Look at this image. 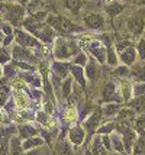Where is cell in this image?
I'll return each instance as SVG.
<instances>
[{"label":"cell","mask_w":145,"mask_h":155,"mask_svg":"<svg viewBox=\"0 0 145 155\" xmlns=\"http://www.w3.org/2000/svg\"><path fill=\"white\" fill-rule=\"evenodd\" d=\"M77 45L74 42H70L67 39H58L57 41V45H55V51L54 54L58 60H67L70 57L77 54Z\"/></svg>","instance_id":"cell-1"},{"label":"cell","mask_w":145,"mask_h":155,"mask_svg":"<svg viewBox=\"0 0 145 155\" xmlns=\"http://www.w3.org/2000/svg\"><path fill=\"white\" fill-rule=\"evenodd\" d=\"M128 31L133 35H141L145 29V10H138L126 22Z\"/></svg>","instance_id":"cell-2"},{"label":"cell","mask_w":145,"mask_h":155,"mask_svg":"<svg viewBox=\"0 0 145 155\" xmlns=\"http://www.w3.org/2000/svg\"><path fill=\"white\" fill-rule=\"evenodd\" d=\"M120 135H122V141H124L125 152H126L128 155H131L132 148H133V143H135L137 138H138V132L133 129V126H131V128L125 129Z\"/></svg>","instance_id":"cell-3"},{"label":"cell","mask_w":145,"mask_h":155,"mask_svg":"<svg viewBox=\"0 0 145 155\" xmlns=\"http://www.w3.org/2000/svg\"><path fill=\"white\" fill-rule=\"evenodd\" d=\"M137 55H138L137 48H133V45H131V47H128L126 49L119 52V58L122 61V64L128 65V67H132L133 62L137 61Z\"/></svg>","instance_id":"cell-4"},{"label":"cell","mask_w":145,"mask_h":155,"mask_svg":"<svg viewBox=\"0 0 145 155\" xmlns=\"http://www.w3.org/2000/svg\"><path fill=\"white\" fill-rule=\"evenodd\" d=\"M84 23L89 29H103L104 28V18L100 13H91L84 18Z\"/></svg>","instance_id":"cell-5"},{"label":"cell","mask_w":145,"mask_h":155,"mask_svg":"<svg viewBox=\"0 0 145 155\" xmlns=\"http://www.w3.org/2000/svg\"><path fill=\"white\" fill-rule=\"evenodd\" d=\"M84 138H86V129L84 128H81V126H74V128L70 129L68 139L73 145L80 147V145L84 142Z\"/></svg>","instance_id":"cell-6"},{"label":"cell","mask_w":145,"mask_h":155,"mask_svg":"<svg viewBox=\"0 0 145 155\" xmlns=\"http://www.w3.org/2000/svg\"><path fill=\"white\" fill-rule=\"evenodd\" d=\"M100 119H102V110H96V112H93L90 117L87 120L84 122V129L87 130V132H94L97 130L99 128V123H100Z\"/></svg>","instance_id":"cell-7"},{"label":"cell","mask_w":145,"mask_h":155,"mask_svg":"<svg viewBox=\"0 0 145 155\" xmlns=\"http://www.w3.org/2000/svg\"><path fill=\"white\" fill-rule=\"evenodd\" d=\"M131 75L137 81H145V61H135L131 68Z\"/></svg>","instance_id":"cell-8"},{"label":"cell","mask_w":145,"mask_h":155,"mask_svg":"<svg viewBox=\"0 0 145 155\" xmlns=\"http://www.w3.org/2000/svg\"><path fill=\"white\" fill-rule=\"evenodd\" d=\"M91 155H109L107 154V149L103 147L102 143V136L97 134L94 138H93V145H91Z\"/></svg>","instance_id":"cell-9"},{"label":"cell","mask_w":145,"mask_h":155,"mask_svg":"<svg viewBox=\"0 0 145 155\" xmlns=\"http://www.w3.org/2000/svg\"><path fill=\"white\" fill-rule=\"evenodd\" d=\"M128 107H131L135 113H145V99L144 97H133L128 101Z\"/></svg>","instance_id":"cell-10"},{"label":"cell","mask_w":145,"mask_h":155,"mask_svg":"<svg viewBox=\"0 0 145 155\" xmlns=\"http://www.w3.org/2000/svg\"><path fill=\"white\" fill-rule=\"evenodd\" d=\"M16 41L23 45V47H35V45H38V42L35 39L34 36H31L29 34H25V32H16Z\"/></svg>","instance_id":"cell-11"},{"label":"cell","mask_w":145,"mask_h":155,"mask_svg":"<svg viewBox=\"0 0 145 155\" xmlns=\"http://www.w3.org/2000/svg\"><path fill=\"white\" fill-rule=\"evenodd\" d=\"M110 141H112V149L115 152H125L124 141H122V135L120 134H117L116 130H113L110 134Z\"/></svg>","instance_id":"cell-12"},{"label":"cell","mask_w":145,"mask_h":155,"mask_svg":"<svg viewBox=\"0 0 145 155\" xmlns=\"http://www.w3.org/2000/svg\"><path fill=\"white\" fill-rule=\"evenodd\" d=\"M44 145V139H42L41 136H31V138H28L25 142H22V148H23V151H31L32 148H38V147H42Z\"/></svg>","instance_id":"cell-13"},{"label":"cell","mask_w":145,"mask_h":155,"mask_svg":"<svg viewBox=\"0 0 145 155\" xmlns=\"http://www.w3.org/2000/svg\"><path fill=\"white\" fill-rule=\"evenodd\" d=\"M7 9H9V18L12 20V23L16 25L23 16V9H22V6H18V5H12Z\"/></svg>","instance_id":"cell-14"},{"label":"cell","mask_w":145,"mask_h":155,"mask_svg":"<svg viewBox=\"0 0 145 155\" xmlns=\"http://www.w3.org/2000/svg\"><path fill=\"white\" fill-rule=\"evenodd\" d=\"M131 155H145V135H138Z\"/></svg>","instance_id":"cell-15"},{"label":"cell","mask_w":145,"mask_h":155,"mask_svg":"<svg viewBox=\"0 0 145 155\" xmlns=\"http://www.w3.org/2000/svg\"><path fill=\"white\" fill-rule=\"evenodd\" d=\"M90 51H91V54L99 60V62H104V61H106V49H104L100 44L94 42V44L90 47Z\"/></svg>","instance_id":"cell-16"},{"label":"cell","mask_w":145,"mask_h":155,"mask_svg":"<svg viewBox=\"0 0 145 155\" xmlns=\"http://www.w3.org/2000/svg\"><path fill=\"white\" fill-rule=\"evenodd\" d=\"M10 149H9V154L10 155H22L23 154V148H22V142L18 136H12L10 139Z\"/></svg>","instance_id":"cell-17"},{"label":"cell","mask_w":145,"mask_h":155,"mask_svg":"<svg viewBox=\"0 0 145 155\" xmlns=\"http://www.w3.org/2000/svg\"><path fill=\"white\" fill-rule=\"evenodd\" d=\"M132 126L138 132V135H145V113H141L137 116Z\"/></svg>","instance_id":"cell-18"},{"label":"cell","mask_w":145,"mask_h":155,"mask_svg":"<svg viewBox=\"0 0 145 155\" xmlns=\"http://www.w3.org/2000/svg\"><path fill=\"white\" fill-rule=\"evenodd\" d=\"M125 9L124 5H120V3H116V2H110L107 6L104 7V10H106V13L107 15H110V16H117V15L120 13L122 10Z\"/></svg>","instance_id":"cell-19"},{"label":"cell","mask_w":145,"mask_h":155,"mask_svg":"<svg viewBox=\"0 0 145 155\" xmlns=\"http://www.w3.org/2000/svg\"><path fill=\"white\" fill-rule=\"evenodd\" d=\"M120 110V107L117 106V103H113V101H107V104H104L102 107V115L104 116H115L117 115V112Z\"/></svg>","instance_id":"cell-20"},{"label":"cell","mask_w":145,"mask_h":155,"mask_svg":"<svg viewBox=\"0 0 145 155\" xmlns=\"http://www.w3.org/2000/svg\"><path fill=\"white\" fill-rule=\"evenodd\" d=\"M13 57L18 61H23V60H29V58H32V54L29 52L28 49H25V48L18 47V45H16L15 49H13Z\"/></svg>","instance_id":"cell-21"},{"label":"cell","mask_w":145,"mask_h":155,"mask_svg":"<svg viewBox=\"0 0 145 155\" xmlns=\"http://www.w3.org/2000/svg\"><path fill=\"white\" fill-rule=\"evenodd\" d=\"M52 70H54V74H57L61 78H65L68 75V65L64 64V62H54Z\"/></svg>","instance_id":"cell-22"},{"label":"cell","mask_w":145,"mask_h":155,"mask_svg":"<svg viewBox=\"0 0 145 155\" xmlns=\"http://www.w3.org/2000/svg\"><path fill=\"white\" fill-rule=\"evenodd\" d=\"M36 134H38V130H36L32 125H28V123H26V125H21V126H19V135H21L22 138H26V139H28L31 136H35Z\"/></svg>","instance_id":"cell-23"},{"label":"cell","mask_w":145,"mask_h":155,"mask_svg":"<svg viewBox=\"0 0 145 155\" xmlns=\"http://www.w3.org/2000/svg\"><path fill=\"white\" fill-rule=\"evenodd\" d=\"M133 97H144L145 99V81H137L132 86Z\"/></svg>","instance_id":"cell-24"},{"label":"cell","mask_w":145,"mask_h":155,"mask_svg":"<svg viewBox=\"0 0 145 155\" xmlns=\"http://www.w3.org/2000/svg\"><path fill=\"white\" fill-rule=\"evenodd\" d=\"M115 128H116V122L115 120L107 122L106 125L100 126V128H97V134H99V135H110L112 132L115 130Z\"/></svg>","instance_id":"cell-25"},{"label":"cell","mask_w":145,"mask_h":155,"mask_svg":"<svg viewBox=\"0 0 145 155\" xmlns=\"http://www.w3.org/2000/svg\"><path fill=\"white\" fill-rule=\"evenodd\" d=\"M71 73L74 75V78L78 81V84H80L81 87H86V84H84V83H86V81H84V73H83V70H81V67H80V65L71 67Z\"/></svg>","instance_id":"cell-26"},{"label":"cell","mask_w":145,"mask_h":155,"mask_svg":"<svg viewBox=\"0 0 145 155\" xmlns=\"http://www.w3.org/2000/svg\"><path fill=\"white\" fill-rule=\"evenodd\" d=\"M15 101H16V104L19 107H26L29 103V99H28V96H25L22 91H16L15 93Z\"/></svg>","instance_id":"cell-27"},{"label":"cell","mask_w":145,"mask_h":155,"mask_svg":"<svg viewBox=\"0 0 145 155\" xmlns=\"http://www.w3.org/2000/svg\"><path fill=\"white\" fill-rule=\"evenodd\" d=\"M106 58H107L109 65H112V67H116L117 65V57H116V52H115V48H112V47L107 48V51H106Z\"/></svg>","instance_id":"cell-28"},{"label":"cell","mask_w":145,"mask_h":155,"mask_svg":"<svg viewBox=\"0 0 145 155\" xmlns=\"http://www.w3.org/2000/svg\"><path fill=\"white\" fill-rule=\"evenodd\" d=\"M64 5H65V7H68L70 10L76 12L83 6V2L81 0H64Z\"/></svg>","instance_id":"cell-29"},{"label":"cell","mask_w":145,"mask_h":155,"mask_svg":"<svg viewBox=\"0 0 145 155\" xmlns=\"http://www.w3.org/2000/svg\"><path fill=\"white\" fill-rule=\"evenodd\" d=\"M73 78H65V81L62 83V96L67 99V97H70V93H71V88H73Z\"/></svg>","instance_id":"cell-30"},{"label":"cell","mask_w":145,"mask_h":155,"mask_svg":"<svg viewBox=\"0 0 145 155\" xmlns=\"http://www.w3.org/2000/svg\"><path fill=\"white\" fill-rule=\"evenodd\" d=\"M96 65H94V62H89L87 64V67H86V73L84 74L87 75V78H90V80H94L96 78Z\"/></svg>","instance_id":"cell-31"},{"label":"cell","mask_w":145,"mask_h":155,"mask_svg":"<svg viewBox=\"0 0 145 155\" xmlns=\"http://www.w3.org/2000/svg\"><path fill=\"white\" fill-rule=\"evenodd\" d=\"M25 80L28 81V83H31L32 86H35V87H39L41 86V77L39 75H34V74H29V75H25Z\"/></svg>","instance_id":"cell-32"},{"label":"cell","mask_w":145,"mask_h":155,"mask_svg":"<svg viewBox=\"0 0 145 155\" xmlns=\"http://www.w3.org/2000/svg\"><path fill=\"white\" fill-rule=\"evenodd\" d=\"M115 74L119 75V77H129L131 75V70H129V67L128 65H122V67H116V70H115Z\"/></svg>","instance_id":"cell-33"},{"label":"cell","mask_w":145,"mask_h":155,"mask_svg":"<svg viewBox=\"0 0 145 155\" xmlns=\"http://www.w3.org/2000/svg\"><path fill=\"white\" fill-rule=\"evenodd\" d=\"M58 154L61 155H73V152H71V149H70L68 143L64 141V142H60V145H58Z\"/></svg>","instance_id":"cell-34"},{"label":"cell","mask_w":145,"mask_h":155,"mask_svg":"<svg viewBox=\"0 0 145 155\" xmlns=\"http://www.w3.org/2000/svg\"><path fill=\"white\" fill-rule=\"evenodd\" d=\"M36 120L39 122V123H42V125H45V126H48V125H51L48 120V115L45 113V112H39L38 115H36Z\"/></svg>","instance_id":"cell-35"},{"label":"cell","mask_w":145,"mask_h":155,"mask_svg":"<svg viewBox=\"0 0 145 155\" xmlns=\"http://www.w3.org/2000/svg\"><path fill=\"white\" fill-rule=\"evenodd\" d=\"M137 51H138L139 57H141V60L145 61V39H141L138 44V47H137Z\"/></svg>","instance_id":"cell-36"},{"label":"cell","mask_w":145,"mask_h":155,"mask_svg":"<svg viewBox=\"0 0 145 155\" xmlns=\"http://www.w3.org/2000/svg\"><path fill=\"white\" fill-rule=\"evenodd\" d=\"M10 61V54L7 52L6 49L0 48V64H6Z\"/></svg>","instance_id":"cell-37"},{"label":"cell","mask_w":145,"mask_h":155,"mask_svg":"<svg viewBox=\"0 0 145 155\" xmlns=\"http://www.w3.org/2000/svg\"><path fill=\"white\" fill-rule=\"evenodd\" d=\"M102 136V143L107 151H112V141H110V135H100Z\"/></svg>","instance_id":"cell-38"},{"label":"cell","mask_w":145,"mask_h":155,"mask_svg":"<svg viewBox=\"0 0 145 155\" xmlns=\"http://www.w3.org/2000/svg\"><path fill=\"white\" fill-rule=\"evenodd\" d=\"M7 94H9V88H6V87H0V106L6 103V100H7Z\"/></svg>","instance_id":"cell-39"},{"label":"cell","mask_w":145,"mask_h":155,"mask_svg":"<svg viewBox=\"0 0 145 155\" xmlns=\"http://www.w3.org/2000/svg\"><path fill=\"white\" fill-rule=\"evenodd\" d=\"M132 44L129 42V41H124V42H117L116 44V49L117 52H120V51H124V49H126L128 47H131Z\"/></svg>","instance_id":"cell-40"},{"label":"cell","mask_w":145,"mask_h":155,"mask_svg":"<svg viewBox=\"0 0 145 155\" xmlns=\"http://www.w3.org/2000/svg\"><path fill=\"white\" fill-rule=\"evenodd\" d=\"M74 62H76L77 65H84V64H86V55H84V54H78L76 57Z\"/></svg>","instance_id":"cell-41"},{"label":"cell","mask_w":145,"mask_h":155,"mask_svg":"<svg viewBox=\"0 0 145 155\" xmlns=\"http://www.w3.org/2000/svg\"><path fill=\"white\" fill-rule=\"evenodd\" d=\"M45 18H47V13H45V12H38V13L35 15V20H36V22H39V20H44Z\"/></svg>","instance_id":"cell-42"},{"label":"cell","mask_w":145,"mask_h":155,"mask_svg":"<svg viewBox=\"0 0 145 155\" xmlns=\"http://www.w3.org/2000/svg\"><path fill=\"white\" fill-rule=\"evenodd\" d=\"M5 74L9 75V77H12V75H15V68L9 65L7 68H5Z\"/></svg>","instance_id":"cell-43"},{"label":"cell","mask_w":145,"mask_h":155,"mask_svg":"<svg viewBox=\"0 0 145 155\" xmlns=\"http://www.w3.org/2000/svg\"><path fill=\"white\" fill-rule=\"evenodd\" d=\"M84 155H91V152H89V151H86V152H84Z\"/></svg>","instance_id":"cell-44"},{"label":"cell","mask_w":145,"mask_h":155,"mask_svg":"<svg viewBox=\"0 0 145 155\" xmlns=\"http://www.w3.org/2000/svg\"><path fill=\"white\" fill-rule=\"evenodd\" d=\"M3 74V68H2V65H0V75Z\"/></svg>","instance_id":"cell-45"},{"label":"cell","mask_w":145,"mask_h":155,"mask_svg":"<svg viewBox=\"0 0 145 155\" xmlns=\"http://www.w3.org/2000/svg\"><path fill=\"white\" fill-rule=\"evenodd\" d=\"M2 38H3V35H2V32H0V44H2Z\"/></svg>","instance_id":"cell-46"},{"label":"cell","mask_w":145,"mask_h":155,"mask_svg":"<svg viewBox=\"0 0 145 155\" xmlns=\"http://www.w3.org/2000/svg\"><path fill=\"white\" fill-rule=\"evenodd\" d=\"M125 2H137V0H125Z\"/></svg>","instance_id":"cell-47"}]
</instances>
